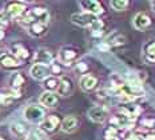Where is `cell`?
Listing matches in <instances>:
<instances>
[{
  "label": "cell",
  "instance_id": "cell-1",
  "mask_svg": "<svg viewBox=\"0 0 155 140\" xmlns=\"http://www.w3.org/2000/svg\"><path fill=\"white\" fill-rule=\"evenodd\" d=\"M71 21L79 27H91L92 31H102L103 30V21L99 20L98 16L87 14V12H80V14H74L71 16Z\"/></svg>",
  "mask_w": 155,
  "mask_h": 140
},
{
  "label": "cell",
  "instance_id": "cell-2",
  "mask_svg": "<svg viewBox=\"0 0 155 140\" xmlns=\"http://www.w3.org/2000/svg\"><path fill=\"white\" fill-rule=\"evenodd\" d=\"M50 15L48 11L43 7H35L30 9L27 14H24V16L20 19V23L24 25H31L34 23H41V24H47Z\"/></svg>",
  "mask_w": 155,
  "mask_h": 140
},
{
  "label": "cell",
  "instance_id": "cell-3",
  "mask_svg": "<svg viewBox=\"0 0 155 140\" xmlns=\"http://www.w3.org/2000/svg\"><path fill=\"white\" fill-rule=\"evenodd\" d=\"M21 66V61L18 60L12 54L5 51H0V67L4 70H16Z\"/></svg>",
  "mask_w": 155,
  "mask_h": 140
},
{
  "label": "cell",
  "instance_id": "cell-4",
  "mask_svg": "<svg viewBox=\"0 0 155 140\" xmlns=\"http://www.w3.org/2000/svg\"><path fill=\"white\" fill-rule=\"evenodd\" d=\"M44 115H46L44 109L39 106H28L24 109V118L25 120H28L31 123L41 122L44 119Z\"/></svg>",
  "mask_w": 155,
  "mask_h": 140
},
{
  "label": "cell",
  "instance_id": "cell-5",
  "mask_svg": "<svg viewBox=\"0 0 155 140\" xmlns=\"http://www.w3.org/2000/svg\"><path fill=\"white\" fill-rule=\"evenodd\" d=\"M87 115H88V119L92 120L94 123H103L107 119L108 111L103 106H96V107H92V108L88 111Z\"/></svg>",
  "mask_w": 155,
  "mask_h": 140
},
{
  "label": "cell",
  "instance_id": "cell-6",
  "mask_svg": "<svg viewBox=\"0 0 155 140\" xmlns=\"http://www.w3.org/2000/svg\"><path fill=\"white\" fill-rule=\"evenodd\" d=\"M31 76L35 80H46L50 76V67L48 66H43V64H34L30 70Z\"/></svg>",
  "mask_w": 155,
  "mask_h": 140
},
{
  "label": "cell",
  "instance_id": "cell-7",
  "mask_svg": "<svg viewBox=\"0 0 155 140\" xmlns=\"http://www.w3.org/2000/svg\"><path fill=\"white\" fill-rule=\"evenodd\" d=\"M78 57V51L72 47H64L60 50L59 52V60L60 63L66 64V66H70L74 60Z\"/></svg>",
  "mask_w": 155,
  "mask_h": 140
},
{
  "label": "cell",
  "instance_id": "cell-8",
  "mask_svg": "<svg viewBox=\"0 0 155 140\" xmlns=\"http://www.w3.org/2000/svg\"><path fill=\"white\" fill-rule=\"evenodd\" d=\"M59 125H60L59 116L50 115L40 123V129H43L44 132H54V131H56V128Z\"/></svg>",
  "mask_w": 155,
  "mask_h": 140
},
{
  "label": "cell",
  "instance_id": "cell-9",
  "mask_svg": "<svg viewBox=\"0 0 155 140\" xmlns=\"http://www.w3.org/2000/svg\"><path fill=\"white\" fill-rule=\"evenodd\" d=\"M79 4H80V7L84 9V12H87V14H91V15L98 16L99 14H102V12H103L102 4L99 2H96V0H87V2H80Z\"/></svg>",
  "mask_w": 155,
  "mask_h": 140
},
{
  "label": "cell",
  "instance_id": "cell-10",
  "mask_svg": "<svg viewBox=\"0 0 155 140\" xmlns=\"http://www.w3.org/2000/svg\"><path fill=\"white\" fill-rule=\"evenodd\" d=\"M34 60H35V64H43V66H48V64L52 63L54 57H52V54H51L48 50L41 48V50L36 51Z\"/></svg>",
  "mask_w": 155,
  "mask_h": 140
},
{
  "label": "cell",
  "instance_id": "cell-11",
  "mask_svg": "<svg viewBox=\"0 0 155 140\" xmlns=\"http://www.w3.org/2000/svg\"><path fill=\"white\" fill-rule=\"evenodd\" d=\"M130 124H131V119H128L127 116L122 112L118 113V115H115V116H112V118L110 119V125L115 127V128H118V129L124 128V127H127Z\"/></svg>",
  "mask_w": 155,
  "mask_h": 140
},
{
  "label": "cell",
  "instance_id": "cell-12",
  "mask_svg": "<svg viewBox=\"0 0 155 140\" xmlns=\"http://www.w3.org/2000/svg\"><path fill=\"white\" fill-rule=\"evenodd\" d=\"M151 24V19L150 16L147 14H144V12H139V14L135 15L134 18V27L137 28V30H146L148 25Z\"/></svg>",
  "mask_w": 155,
  "mask_h": 140
},
{
  "label": "cell",
  "instance_id": "cell-13",
  "mask_svg": "<svg viewBox=\"0 0 155 140\" xmlns=\"http://www.w3.org/2000/svg\"><path fill=\"white\" fill-rule=\"evenodd\" d=\"M25 11V5L23 4V3H9V4L7 5V11H5V14H7L9 16V19L11 18H18V16L23 15Z\"/></svg>",
  "mask_w": 155,
  "mask_h": 140
},
{
  "label": "cell",
  "instance_id": "cell-14",
  "mask_svg": "<svg viewBox=\"0 0 155 140\" xmlns=\"http://www.w3.org/2000/svg\"><path fill=\"white\" fill-rule=\"evenodd\" d=\"M58 93L62 96H68L71 92H72V81H71L70 77H62L59 80V86H58Z\"/></svg>",
  "mask_w": 155,
  "mask_h": 140
},
{
  "label": "cell",
  "instance_id": "cell-15",
  "mask_svg": "<svg viewBox=\"0 0 155 140\" xmlns=\"http://www.w3.org/2000/svg\"><path fill=\"white\" fill-rule=\"evenodd\" d=\"M80 88L83 91H91L96 87V84H98V80H96L95 76H92V75H83L82 77H80Z\"/></svg>",
  "mask_w": 155,
  "mask_h": 140
},
{
  "label": "cell",
  "instance_id": "cell-16",
  "mask_svg": "<svg viewBox=\"0 0 155 140\" xmlns=\"http://www.w3.org/2000/svg\"><path fill=\"white\" fill-rule=\"evenodd\" d=\"M40 104L44 107H48V108H52L58 104V96L55 95L54 92H43L40 96Z\"/></svg>",
  "mask_w": 155,
  "mask_h": 140
},
{
  "label": "cell",
  "instance_id": "cell-17",
  "mask_svg": "<svg viewBox=\"0 0 155 140\" xmlns=\"http://www.w3.org/2000/svg\"><path fill=\"white\" fill-rule=\"evenodd\" d=\"M78 128V119L75 116L70 115V116H66L62 122V131L63 132H67V133H71L74 132L75 129Z\"/></svg>",
  "mask_w": 155,
  "mask_h": 140
},
{
  "label": "cell",
  "instance_id": "cell-18",
  "mask_svg": "<svg viewBox=\"0 0 155 140\" xmlns=\"http://www.w3.org/2000/svg\"><path fill=\"white\" fill-rule=\"evenodd\" d=\"M11 51H12V55L20 61L27 60L28 57H30V52H28L27 48L23 47L21 44H14L11 47Z\"/></svg>",
  "mask_w": 155,
  "mask_h": 140
},
{
  "label": "cell",
  "instance_id": "cell-19",
  "mask_svg": "<svg viewBox=\"0 0 155 140\" xmlns=\"http://www.w3.org/2000/svg\"><path fill=\"white\" fill-rule=\"evenodd\" d=\"M144 60L148 64H155V41H150L144 45Z\"/></svg>",
  "mask_w": 155,
  "mask_h": 140
},
{
  "label": "cell",
  "instance_id": "cell-20",
  "mask_svg": "<svg viewBox=\"0 0 155 140\" xmlns=\"http://www.w3.org/2000/svg\"><path fill=\"white\" fill-rule=\"evenodd\" d=\"M47 31L46 28V24H41V23H34V24L28 25V32L32 35V36H41V35H44Z\"/></svg>",
  "mask_w": 155,
  "mask_h": 140
},
{
  "label": "cell",
  "instance_id": "cell-21",
  "mask_svg": "<svg viewBox=\"0 0 155 140\" xmlns=\"http://www.w3.org/2000/svg\"><path fill=\"white\" fill-rule=\"evenodd\" d=\"M23 84H24V76L21 73L16 72L11 76V87L15 90V92H18V90L20 88Z\"/></svg>",
  "mask_w": 155,
  "mask_h": 140
},
{
  "label": "cell",
  "instance_id": "cell-22",
  "mask_svg": "<svg viewBox=\"0 0 155 140\" xmlns=\"http://www.w3.org/2000/svg\"><path fill=\"white\" fill-rule=\"evenodd\" d=\"M44 88L47 90V92H54V91L58 90V86H59V80L56 77H50L48 76L46 80H44Z\"/></svg>",
  "mask_w": 155,
  "mask_h": 140
},
{
  "label": "cell",
  "instance_id": "cell-23",
  "mask_svg": "<svg viewBox=\"0 0 155 140\" xmlns=\"http://www.w3.org/2000/svg\"><path fill=\"white\" fill-rule=\"evenodd\" d=\"M106 43H108L110 47H112V45H122L126 43V37L120 34H114L108 37V40L106 41Z\"/></svg>",
  "mask_w": 155,
  "mask_h": 140
},
{
  "label": "cell",
  "instance_id": "cell-24",
  "mask_svg": "<svg viewBox=\"0 0 155 140\" xmlns=\"http://www.w3.org/2000/svg\"><path fill=\"white\" fill-rule=\"evenodd\" d=\"M11 132L14 133L15 136H18V138H23L25 133H27V128H25L23 124H19V123H16V124H12L11 125Z\"/></svg>",
  "mask_w": 155,
  "mask_h": 140
},
{
  "label": "cell",
  "instance_id": "cell-25",
  "mask_svg": "<svg viewBox=\"0 0 155 140\" xmlns=\"http://www.w3.org/2000/svg\"><path fill=\"white\" fill-rule=\"evenodd\" d=\"M110 4H111V7L116 9V11H123V9L127 8L128 2L127 0H112Z\"/></svg>",
  "mask_w": 155,
  "mask_h": 140
},
{
  "label": "cell",
  "instance_id": "cell-26",
  "mask_svg": "<svg viewBox=\"0 0 155 140\" xmlns=\"http://www.w3.org/2000/svg\"><path fill=\"white\" fill-rule=\"evenodd\" d=\"M12 102H14V97H12V95L0 93V104H2V106H9Z\"/></svg>",
  "mask_w": 155,
  "mask_h": 140
},
{
  "label": "cell",
  "instance_id": "cell-27",
  "mask_svg": "<svg viewBox=\"0 0 155 140\" xmlns=\"http://www.w3.org/2000/svg\"><path fill=\"white\" fill-rule=\"evenodd\" d=\"M9 24V16L5 12H0V28H4Z\"/></svg>",
  "mask_w": 155,
  "mask_h": 140
},
{
  "label": "cell",
  "instance_id": "cell-28",
  "mask_svg": "<svg viewBox=\"0 0 155 140\" xmlns=\"http://www.w3.org/2000/svg\"><path fill=\"white\" fill-rule=\"evenodd\" d=\"M50 72H52L54 75H60L62 73V67H60L58 63H51Z\"/></svg>",
  "mask_w": 155,
  "mask_h": 140
},
{
  "label": "cell",
  "instance_id": "cell-29",
  "mask_svg": "<svg viewBox=\"0 0 155 140\" xmlns=\"http://www.w3.org/2000/svg\"><path fill=\"white\" fill-rule=\"evenodd\" d=\"M98 48H99L101 51H103V52H107L111 47H110V44H108V43H106V41H102L101 44H98Z\"/></svg>",
  "mask_w": 155,
  "mask_h": 140
},
{
  "label": "cell",
  "instance_id": "cell-30",
  "mask_svg": "<svg viewBox=\"0 0 155 140\" xmlns=\"http://www.w3.org/2000/svg\"><path fill=\"white\" fill-rule=\"evenodd\" d=\"M142 140H155V133H146L142 136Z\"/></svg>",
  "mask_w": 155,
  "mask_h": 140
},
{
  "label": "cell",
  "instance_id": "cell-31",
  "mask_svg": "<svg viewBox=\"0 0 155 140\" xmlns=\"http://www.w3.org/2000/svg\"><path fill=\"white\" fill-rule=\"evenodd\" d=\"M154 120H143V122H142V124H143V125H146L147 127V128H151V127H153L154 125Z\"/></svg>",
  "mask_w": 155,
  "mask_h": 140
},
{
  "label": "cell",
  "instance_id": "cell-32",
  "mask_svg": "<svg viewBox=\"0 0 155 140\" xmlns=\"http://www.w3.org/2000/svg\"><path fill=\"white\" fill-rule=\"evenodd\" d=\"M25 140H39V136L36 135V133H30V135L27 136V138H25Z\"/></svg>",
  "mask_w": 155,
  "mask_h": 140
},
{
  "label": "cell",
  "instance_id": "cell-33",
  "mask_svg": "<svg viewBox=\"0 0 155 140\" xmlns=\"http://www.w3.org/2000/svg\"><path fill=\"white\" fill-rule=\"evenodd\" d=\"M78 70H79V71H86L87 66H86V64H83V63H79V64H78Z\"/></svg>",
  "mask_w": 155,
  "mask_h": 140
},
{
  "label": "cell",
  "instance_id": "cell-34",
  "mask_svg": "<svg viewBox=\"0 0 155 140\" xmlns=\"http://www.w3.org/2000/svg\"><path fill=\"white\" fill-rule=\"evenodd\" d=\"M4 37V31H3V28H0V40Z\"/></svg>",
  "mask_w": 155,
  "mask_h": 140
},
{
  "label": "cell",
  "instance_id": "cell-35",
  "mask_svg": "<svg viewBox=\"0 0 155 140\" xmlns=\"http://www.w3.org/2000/svg\"><path fill=\"white\" fill-rule=\"evenodd\" d=\"M151 5H153V8H154V11H155V2H151Z\"/></svg>",
  "mask_w": 155,
  "mask_h": 140
},
{
  "label": "cell",
  "instance_id": "cell-36",
  "mask_svg": "<svg viewBox=\"0 0 155 140\" xmlns=\"http://www.w3.org/2000/svg\"><path fill=\"white\" fill-rule=\"evenodd\" d=\"M0 140H5V139L4 138H0Z\"/></svg>",
  "mask_w": 155,
  "mask_h": 140
}]
</instances>
